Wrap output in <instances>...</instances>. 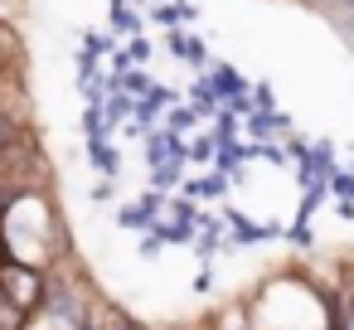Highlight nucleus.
Wrapping results in <instances>:
<instances>
[{
  "label": "nucleus",
  "mask_w": 354,
  "mask_h": 330,
  "mask_svg": "<svg viewBox=\"0 0 354 330\" xmlns=\"http://www.w3.org/2000/svg\"><path fill=\"white\" fill-rule=\"evenodd\" d=\"M0 286H15V296H10V301H15L20 311H30V306L39 301V291H44V286H39V277H35V272H25L20 262H15V267H0Z\"/></svg>",
  "instance_id": "1"
},
{
  "label": "nucleus",
  "mask_w": 354,
  "mask_h": 330,
  "mask_svg": "<svg viewBox=\"0 0 354 330\" xmlns=\"http://www.w3.org/2000/svg\"><path fill=\"white\" fill-rule=\"evenodd\" d=\"M15 141V127H10V117H0V151H6Z\"/></svg>",
  "instance_id": "2"
},
{
  "label": "nucleus",
  "mask_w": 354,
  "mask_h": 330,
  "mask_svg": "<svg viewBox=\"0 0 354 330\" xmlns=\"http://www.w3.org/2000/svg\"><path fill=\"white\" fill-rule=\"evenodd\" d=\"M344 330H354V311H349V325H344Z\"/></svg>",
  "instance_id": "3"
},
{
  "label": "nucleus",
  "mask_w": 354,
  "mask_h": 330,
  "mask_svg": "<svg viewBox=\"0 0 354 330\" xmlns=\"http://www.w3.org/2000/svg\"><path fill=\"white\" fill-rule=\"evenodd\" d=\"M83 330H97V325H83Z\"/></svg>",
  "instance_id": "4"
},
{
  "label": "nucleus",
  "mask_w": 354,
  "mask_h": 330,
  "mask_svg": "<svg viewBox=\"0 0 354 330\" xmlns=\"http://www.w3.org/2000/svg\"><path fill=\"white\" fill-rule=\"evenodd\" d=\"M0 64H6V54H0Z\"/></svg>",
  "instance_id": "5"
}]
</instances>
